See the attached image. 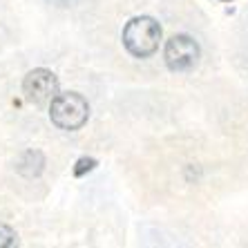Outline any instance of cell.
I'll return each mask as SVG.
<instances>
[{
  "mask_svg": "<svg viewBox=\"0 0 248 248\" xmlns=\"http://www.w3.org/2000/svg\"><path fill=\"white\" fill-rule=\"evenodd\" d=\"M123 45L132 56L148 58L159 49L161 41V27L155 18L150 16H137L123 27Z\"/></svg>",
  "mask_w": 248,
  "mask_h": 248,
  "instance_id": "cell-1",
  "label": "cell"
},
{
  "mask_svg": "<svg viewBox=\"0 0 248 248\" xmlns=\"http://www.w3.org/2000/svg\"><path fill=\"white\" fill-rule=\"evenodd\" d=\"M49 119L56 127L67 130V132L81 130L90 119V103L78 92L56 94L49 103Z\"/></svg>",
  "mask_w": 248,
  "mask_h": 248,
  "instance_id": "cell-2",
  "label": "cell"
},
{
  "mask_svg": "<svg viewBox=\"0 0 248 248\" xmlns=\"http://www.w3.org/2000/svg\"><path fill=\"white\" fill-rule=\"evenodd\" d=\"M163 58H166L168 69H172V72H188L199 61V45L190 36L177 34L166 43Z\"/></svg>",
  "mask_w": 248,
  "mask_h": 248,
  "instance_id": "cell-3",
  "label": "cell"
},
{
  "mask_svg": "<svg viewBox=\"0 0 248 248\" xmlns=\"http://www.w3.org/2000/svg\"><path fill=\"white\" fill-rule=\"evenodd\" d=\"M23 94L27 101L41 105V103H52V98L58 94V78L49 69H31L23 81Z\"/></svg>",
  "mask_w": 248,
  "mask_h": 248,
  "instance_id": "cell-4",
  "label": "cell"
},
{
  "mask_svg": "<svg viewBox=\"0 0 248 248\" xmlns=\"http://www.w3.org/2000/svg\"><path fill=\"white\" fill-rule=\"evenodd\" d=\"M16 170L27 179H34L45 170V155L41 150H25L16 161Z\"/></svg>",
  "mask_w": 248,
  "mask_h": 248,
  "instance_id": "cell-5",
  "label": "cell"
},
{
  "mask_svg": "<svg viewBox=\"0 0 248 248\" xmlns=\"http://www.w3.org/2000/svg\"><path fill=\"white\" fill-rule=\"evenodd\" d=\"M0 248H18V232L7 224H0Z\"/></svg>",
  "mask_w": 248,
  "mask_h": 248,
  "instance_id": "cell-6",
  "label": "cell"
},
{
  "mask_svg": "<svg viewBox=\"0 0 248 248\" xmlns=\"http://www.w3.org/2000/svg\"><path fill=\"white\" fill-rule=\"evenodd\" d=\"M94 168H96V159H92V156H81L74 166V177L81 179V177H85L87 172H92Z\"/></svg>",
  "mask_w": 248,
  "mask_h": 248,
  "instance_id": "cell-7",
  "label": "cell"
},
{
  "mask_svg": "<svg viewBox=\"0 0 248 248\" xmlns=\"http://www.w3.org/2000/svg\"><path fill=\"white\" fill-rule=\"evenodd\" d=\"M221 2H231V0H221Z\"/></svg>",
  "mask_w": 248,
  "mask_h": 248,
  "instance_id": "cell-8",
  "label": "cell"
}]
</instances>
